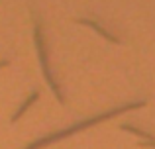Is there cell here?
<instances>
[{
  "label": "cell",
  "instance_id": "cell-1",
  "mask_svg": "<svg viewBox=\"0 0 155 149\" xmlns=\"http://www.w3.org/2000/svg\"><path fill=\"white\" fill-rule=\"evenodd\" d=\"M137 106H143V102L126 104V106H122V108H116V110H112V112H106V114H100V116H96V118H92V120H87V122H79V124H75V126L67 128V130H61V131H57V134L45 135V138L38 139V141H34V143H30V145H28L26 149H39V147L47 145V143H53V141H57V139H61V138H67V135H73L75 131H79V130H84V128L92 126V124H98V122H102V120H108V118H112V116H116V114H122V112L130 110V108H137Z\"/></svg>",
  "mask_w": 155,
  "mask_h": 149
}]
</instances>
